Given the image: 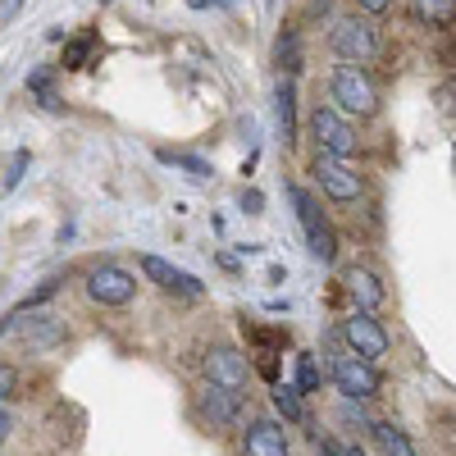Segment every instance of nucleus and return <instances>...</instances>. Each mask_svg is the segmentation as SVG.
I'll return each mask as SVG.
<instances>
[{
	"label": "nucleus",
	"mask_w": 456,
	"mask_h": 456,
	"mask_svg": "<svg viewBox=\"0 0 456 456\" xmlns=\"http://www.w3.org/2000/svg\"><path fill=\"white\" fill-rule=\"evenodd\" d=\"M329 96L338 114H356V119H370L379 110V87L370 83V73L361 64H338L329 78Z\"/></svg>",
	"instance_id": "1"
},
{
	"label": "nucleus",
	"mask_w": 456,
	"mask_h": 456,
	"mask_svg": "<svg viewBox=\"0 0 456 456\" xmlns=\"http://www.w3.org/2000/svg\"><path fill=\"white\" fill-rule=\"evenodd\" d=\"M329 46H333V55H338L342 64H365V60L379 55V32H374L370 19L347 14V19H338V23H333Z\"/></svg>",
	"instance_id": "2"
},
{
	"label": "nucleus",
	"mask_w": 456,
	"mask_h": 456,
	"mask_svg": "<svg viewBox=\"0 0 456 456\" xmlns=\"http://www.w3.org/2000/svg\"><path fill=\"white\" fill-rule=\"evenodd\" d=\"M288 197H292V206H297V224H301V233H306L311 256H315L320 265H333V260H338V238H333V228L324 224L315 197L306 192V187H292Z\"/></svg>",
	"instance_id": "3"
},
{
	"label": "nucleus",
	"mask_w": 456,
	"mask_h": 456,
	"mask_svg": "<svg viewBox=\"0 0 456 456\" xmlns=\"http://www.w3.org/2000/svg\"><path fill=\"white\" fill-rule=\"evenodd\" d=\"M329 379L338 384V393L347 397V402H374L379 397V388H384V379H379V370L370 365V361H361V356H333V365H329Z\"/></svg>",
	"instance_id": "4"
},
{
	"label": "nucleus",
	"mask_w": 456,
	"mask_h": 456,
	"mask_svg": "<svg viewBox=\"0 0 456 456\" xmlns=\"http://www.w3.org/2000/svg\"><path fill=\"white\" fill-rule=\"evenodd\" d=\"M311 133H315V142H320V151H324L329 160H347V156H356V128L342 119L333 105H320V110H315Z\"/></svg>",
	"instance_id": "5"
},
{
	"label": "nucleus",
	"mask_w": 456,
	"mask_h": 456,
	"mask_svg": "<svg viewBox=\"0 0 456 456\" xmlns=\"http://www.w3.org/2000/svg\"><path fill=\"white\" fill-rule=\"evenodd\" d=\"M342 338H347V347H352V356H361V361H384L388 356V347H393V338H388V329L379 324L374 315H352L347 324H342Z\"/></svg>",
	"instance_id": "6"
},
{
	"label": "nucleus",
	"mask_w": 456,
	"mask_h": 456,
	"mask_svg": "<svg viewBox=\"0 0 456 456\" xmlns=\"http://www.w3.org/2000/svg\"><path fill=\"white\" fill-rule=\"evenodd\" d=\"M87 297L101 301V306H128L137 297V279L119 270V265H101V270L87 274Z\"/></svg>",
	"instance_id": "7"
},
{
	"label": "nucleus",
	"mask_w": 456,
	"mask_h": 456,
	"mask_svg": "<svg viewBox=\"0 0 456 456\" xmlns=\"http://www.w3.org/2000/svg\"><path fill=\"white\" fill-rule=\"evenodd\" d=\"M206 374H210V384L228 388V393H242L247 388V379H251V365L238 347H210L206 356Z\"/></svg>",
	"instance_id": "8"
},
{
	"label": "nucleus",
	"mask_w": 456,
	"mask_h": 456,
	"mask_svg": "<svg viewBox=\"0 0 456 456\" xmlns=\"http://www.w3.org/2000/svg\"><path fill=\"white\" fill-rule=\"evenodd\" d=\"M142 274L151 283H160L165 292H178V297H201L206 292L197 274H187V270H178V265H169L165 256H151V251L142 256Z\"/></svg>",
	"instance_id": "9"
},
{
	"label": "nucleus",
	"mask_w": 456,
	"mask_h": 456,
	"mask_svg": "<svg viewBox=\"0 0 456 456\" xmlns=\"http://www.w3.org/2000/svg\"><path fill=\"white\" fill-rule=\"evenodd\" d=\"M315 178H320V187L333 197V201H356L361 197V178H356V169H347L342 160H329V156H320L315 160Z\"/></svg>",
	"instance_id": "10"
},
{
	"label": "nucleus",
	"mask_w": 456,
	"mask_h": 456,
	"mask_svg": "<svg viewBox=\"0 0 456 456\" xmlns=\"http://www.w3.org/2000/svg\"><path fill=\"white\" fill-rule=\"evenodd\" d=\"M242 452L247 456H288V434L279 420H256L242 434Z\"/></svg>",
	"instance_id": "11"
},
{
	"label": "nucleus",
	"mask_w": 456,
	"mask_h": 456,
	"mask_svg": "<svg viewBox=\"0 0 456 456\" xmlns=\"http://www.w3.org/2000/svg\"><path fill=\"white\" fill-rule=\"evenodd\" d=\"M347 292H352V301L361 306V315H374V311H384V283H379V274H370V270H356L347 274Z\"/></svg>",
	"instance_id": "12"
},
{
	"label": "nucleus",
	"mask_w": 456,
	"mask_h": 456,
	"mask_svg": "<svg viewBox=\"0 0 456 456\" xmlns=\"http://www.w3.org/2000/svg\"><path fill=\"white\" fill-rule=\"evenodd\" d=\"M201 411L210 415L219 429H228V425H238V415H242V397H238V393H228V388H219V384H206V393H201Z\"/></svg>",
	"instance_id": "13"
},
{
	"label": "nucleus",
	"mask_w": 456,
	"mask_h": 456,
	"mask_svg": "<svg viewBox=\"0 0 456 456\" xmlns=\"http://www.w3.org/2000/svg\"><path fill=\"white\" fill-rule=\"evenodd\" d=\"M292 114H297V87H292V78H279V128H283V142H288V146L297 142Z\"/></svg>",
	"instance_id": "14"
},
{
	"label": "nucleus",
	"mask_w": 456,
	"mask_h": 456,
	"mask_svg": "<svg viewBox=\"0 0 456 456\" xmlns=\"http://www.w3.org/2000/svg\"><path fill=\"white\" fill-rule=\"evenodd\" d=\"M274 406L283 420H306V406H301V393L292 384H274Z\"/></svg>",
	"instance_id": "15"
},
{
	"label": "nucleus",
	"mask_w": 456,
	"mask_h": 456,
	"mask_svg": "<svg viewBox=\"0 0 456 456\" xmlns=\"http://www.w3.org/2000/svg\"><path fill=\"white\" fill-rule=\"evenodd\" d=\"M374 438L384 443V452L388 456H415V447H411V438L397 429V425H374Z\"/></svg>",
	"instance_id": "16"
},
{
	"label": "nucleus",
	"mask_w": 456,
	"mask_h": 456,
	"mask_svg": "<svg viewBox=\"0 0 456 456\" xmlns=\"http://www.w3.org/2000/svg\"><path fill=\"white\" fill-rule=\"evenodd\" d=\"M415 14L429 19V23H452L456 19V0H411Z\"/></svg>",
	"instance_id": "17"
},
{
	"label": "nucleus",
	"mask_w": 456,
	"mask_h": 456,
	"mask_svg": "<svg viewBox=\"0 0 456 456\" xmlns=\"http://www.w3.org/2000/svg\"><path fill=\"white\" fill-rule=\"evenodd\" d=\"M28 92H32L37 101H42L46 110H64V105H60V96H55V87H51V69H37L32 78H28Z\"/></svg>",
	"instance_id": "18"
},
{
	"label": "nucleus",
	"mask_w": 456,
	"mask_h": 456,
	"mask_svg": "<svg viewBox=\"0 0 456 456\" xmlns=\"http://www.w3.org/2000/svg\"><path fill=\"white\" fill-rule=\"evenodd\" d=\"M320 379H324V374H320L315 356H311V352H301V356H297V393H315V388H320Z\"/></svg>",
	"instance_id": "19"
},
{
	"label": "nucleus",
	"mask_w": 456,
	"mask_h": 456,
	"mask_svg": "<svg viewBox=\"0 0 456 456\" xmlns=\"http://www.w3.org/2000/svg\"><path fill=\"white\" fill-rule=\"evenodd\" d=\"M160 160H165V165H178V169H187V174H197V178H210V165L197 160V156H183V151H160Z\"/></svg>",
	"instance_id": "20"
},
{
	"label": "nucleus",
	"mask_w": 456,
	"mask_h": 456,
	"mask_svg": "<svg viewBox=\"0 0 456 456\" xmlns=\"http://www.w3.org/2000/svg\"><path fill=\"white\" fill-rule=\"evenodd\" d=\"M301 55H297V32H283V46H279V69L283 73H297Z\"/></svg>",
	"instance_id": "21"
},
{
	"label": "nucleus",
	"mask_w": 456,
	"mask_h": 456,
	"mask_svg": "<svg viewBox=\"0 0 456 456\" xmlns=\"http://www.w3.org/2000/svg\"><path fill=\"white\" fill-rule=\"evenodd\" d=\"M14 388H19V370L14 365H0V406L14 397Z\"/></svg>",
	"instance_id": "22"
},
{
	"label": "nucleus",
	"mask_w": 456,
	"mask_h": 456,
	"mask_svg": "<svg viewBox=\"0 0 456 456\" xmlns=\"http://www.w3.org/2000/svg\"><path fill=\"white\" fill-rule=\"evenodd\" d=\"M23 165H28V151H19V156L10 160V174H5V192H10V187L19 183V174H23Z\"/></svg>",
	"instance_id": "23"
},
{
	"label": "nucleus",
	"mask_w": 456,
	"mask_h": 456,
	"mask_svg": "<svg viewBox=\"0 0 456 456\" xmlns=\"http://www.w3.org/2000/svg\"><path fill=\"white\" fill-rule=\"evenodd\" d=\"M388 5H393V0H356V10H361V14H370V19H374V14H384Z\"/></svg>",
	"instance_id": "24"
},
{
	"label": "nucleus",
	"mask_w": 456,
	"mask_h": 456,
	"mask_svg": "<svg viewBox=\"0 0 456 456\" xmlns=\"http://www.w3.org/2000/svg\"><path fill=\"white\" fill-rule=\"evenodd\" d=\"M19 10H23V0H0V23H10Z\"/></svg>",
	"instance_id": "25"
},
{
	"label": "nucleus",
	"mask_w": 456,
	"mask_h": 456,
	"mask_svg": "<svg viewBox=\"0 0 456 456\" xmlns=\"http://www.w3.org/2000/svg\"><path fill=\"white\" fill-rule=\"evenodd\" d=\"M10 429H14V420H10V411H5V406H0V443H5V438H10Z\"/></svg>",
	"instance_id": "26"
},
{
	"label": "nucleus",
	"mask_w": 456,
	"mask_h": 456,
	"mask_svg": "<svg viewBox=\"0 0 456 456\" xmlns=\"http://www.w3.org/2000/svg\"><path fill=\"white\" fill-rule=\"evenodd\" d=\"M320 456H342V452H338V443H329V438H324V443H320Z\"/></svg>",
	"instance_id": "27"
},
{
	"label": "nucleus",
	"mask_w": 456,
	"mask_h": 456,
	"mask_svg": "<svg viewBox=\"0 0 456 456\" xmlns=\"http://www.w3.org/2000/svg\"><path fill=\"white\" fill-rule=\"evenodd\" d=\"M342 456H365V452H361V447H352V452H342Z\"/></svg>",
	"instance_id": "28"
}]
</instances>
